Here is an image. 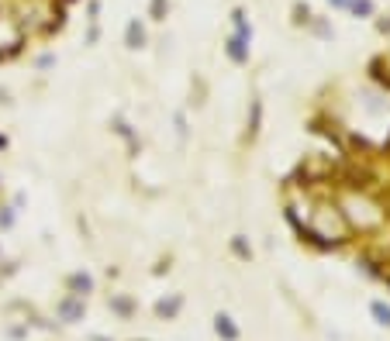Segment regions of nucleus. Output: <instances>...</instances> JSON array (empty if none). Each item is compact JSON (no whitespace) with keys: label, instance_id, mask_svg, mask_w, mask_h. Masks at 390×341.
I'll use <instances>...</instances> for the list:
<instances>
[{"label":"nucleus","instance_id":"1","mask_svg":"<svg viewBox=\"0 0 390 341\" xmlns=\"http://www.w3.org/2000/svg\"><path fill=\"white\" fill-rule=\"evenodd\" d=\"M228 55L235 59V62H245V59H249V52H245V34H235V38L228 42Z\"/></svg>","mask_w":390,"mask_h":341},{"label":"nucleus","instance_id":"2","mask_svg":"<svg viewBox=\"0 0 390 341\" xmlns=\"http://www.w3.org/2000/svg\"><path fill=\"white\" fill-rule=\"evenodd\" d=\"M214 327H218V334H221V338H228V341H235V338H239V327L231 324V317H224V314L218 317V324H214Z\"/></svg>","mask_w":390,"mask_h":341},{"label":"nucleus","instance_id":"3","mask_svg":"<svg viewBox=\"0 0 390 341\" xmlns=\"http://www.w3.org/2000/svg\"><path fill=\"white\" fill-rule=\"evenodd\" d=\"M142 42H145V31L138 28V21H131V24H128V45H131V49H138Z\"/></svg>","mask_w":390,"mask_h":341},{"label":"nucleus","instance_id":"4","mask_svg":"<svg viewBox=\"0 0 390 341\" xmlns=\"http://www.w3.org/2000/svg\"><path fill=\"white\" fill-rule=\"evenodd\" d=\"M373 314L380 317V324H390V307H383V303H373Z\"/></svg>","mask_w":390,"mask_h":341},{"label":"nucleus","instance_id":"5","mask_svg":"<svg viewBox=\"0 0 390 341\" xmlns=\"http://www.w3.org/2000/svg\"><path fill=\"white\" fill-rule=\"evenodd\" d=\"M69 286H73V290H83V293H87V290H90V279H87V276H73V279H69Z\"/></svg>","mask_w":390,"mask_h":341},{"label":"nucleus","instance_id":"6","mask_svg":"<svg viewBox=\"0 0 390 341\" xmlns=\"http://www.w3.org/2000/svg\"><path fill=\"white\" fill-rule=\"evenodd\" d=\"M353 11H356V14H370L373 7H370V0H356V4H353Z\"/></svg>","mask_w":390,"mask_h":341},{"label":"nucleus","instance_id":"7","mask_svg":"<svg viewBox=\"0 0 390 341\" xmlns=\"http://www.w3.org/2000/svg\"><path fill=\"white\" fill-rule=\"evenodd\" d=\"M163 7H166V0H152V14L155 17H163Z\"/></svg>","mask_w":390,"mask_h":341},{"label":"nucleus","instance_id":"8","mask_svg":"<svg viewBox=\"0 0 390 341\" xmlns=\"http://www.w3.org/2000/svg\"><path fill=\"white\" fill-rule=\"evenodd\" d=\"M332 4H349V0H332Z\"/></svg>","mask_w":390,"mask_h":341}]
</instances>
